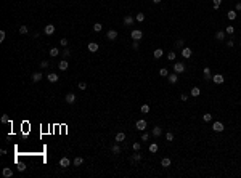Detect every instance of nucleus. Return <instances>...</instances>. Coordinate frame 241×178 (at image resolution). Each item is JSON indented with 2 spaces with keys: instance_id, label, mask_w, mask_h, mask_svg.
<instances>
[{
  "instance_id": "obj_1",
  "label": "nucleus",
  "mask_w": 241,
  "mask_h": 178,
  "mask_svg": "<svg viewBox=\"0 0 241 178\" xmlns=\"http://www.w3.org/2000/svg\"><path fill=\"white\" fill-rule=\"evenodd\" d=\"M130 37H132L134 40H138V42H140V39L143 37V32H141L140 29H134V30L130 32Z\"/></svg>"
},
{
  "instance_id": "obj_2",
  "label": "nucleus",
  "mask_w": 241,
  "mask_h": 178,
  "mask_svg": "<svg viewBox=\"0 0 241 178\" xmlns=\"http://www.w3.org/2000/svg\"><path fill=\"white\" fill-rule=\"evenodd\" d=\"M135 127H137V130H140V132H145V128H146V120H145V119H138L137 124H135Z\"/></svg>"
},
{
  "instance_id": "obj_3",
  "label": "nucleus",
  "mask_w": 241,
  "mask_h": 178,
  "mask_svg": "<svg viewBox=\"0 0 241 178\" xmlns=\"http://www.w3.org/2000/svg\"><path fill=\"white\" fill-rule=\"evenodd\" d=\"M174 72H177V74L185 72V63H175L174 64Z\"/></svg>"
},
{
  "instance_id": "obj_4",
  "label": "nucleus",
  "mask_w": 241,
  "mask_h": 178,
  "mask_svg": "<svg viewBox=\"0 0 241 178\" xmlns=\"http://www.w3.org/2000/svg\"><path fill=\"white\" fill-rule=\"evenodd\" d=\"M106 39H108V40H116V39H117V30L109 29V30L106 32Z\"/></svg>"
},
{
  "instance_id": "obj_5",
  "label": "nucleus",
  "mask_w": 241,
  "mask_h": 178,
  "mask_svg": "<svg viewBox=\"0 0 241 178\" xmlns=\"http://www.w3.org/2000/svg\"><path fill=\"white\" fill-rule=\"evenodd\" d=\"M212 80H214V84H223L225 77H223L222 74H215V76H212Z\"/></svg>"
},
{
  "instance_id": "obj_6",
  "label": "nucleus",
  "mask_w": 241,
  "mask_h": 178,
  "mask_svg": "<svg viewBox=\"0 0 241 178\" xmlns=\"http://www.w3.org/2000/svg\"><path fill=\"white\" fill-rule=\"evenodd\" d=\"M68 67H69V63H68L66 59H61L60 63H58V69H60V71H66Z\"/></svg>"
},
{
  "instance_id": "obj_7",
  "label": "nucleus",
  "mask_w": 241,
  "mask_h": 178,
  "mask_svg": "<svg viewBox=\"0 0 241 178\" xmlns=\"http://www.w3.org/2000/svg\"><path fill=\"white\" fill-rule=\"evenodd\" d=\"M69 165H71V160L68 159V157H61V160H60V167L66 169V167H69Z\"/></svg>"
},
{
  "instance_id": "obj_8",
  "label": "nucleus",
  "mask_w": 241,
  "mask_h": 178,
  "mask_svg": "<svg viewBox=\"0 0 241 178\" xmlns=\"http://www.w3.org/2000/svg\"><path fill=\"white\" fill-rule=\"evenodd\" d=\"M43 32H45L47 35H52V34L55 32V26H53V24H48V26H45V27H43Z\"/></svg>"
},
{
  "instance_id": "obj_9",
  "label": "nucleus",
  "mask_w": 241,
  "mask_h": 178,
  "mask_svg": "<svg viewBox=\"0 0 241 178\" xmlns=\"http://www.w3.org/2000/svg\"><path fill=\"white\" fill-rule=\"evenodd\" d=\"M212 130H214V132H222V130H223V124H222V122H214V124H212Z\"/></svg>"
},
{
  "instance_id": "obj_10",
  "label": "nucleus",
  "mask_w": 241,
  "mask_h": 178,
  "mask_svg": "<svg viewBox=\"0 0 241 178\" xmlns=\"http://www.w3.org/2000/svg\"><path fill=\"white\" fill-rule=\"evenodd\" d=\"M66 103H68V104H74V103H76V95H74V93H68L66 95Z\"/></svg>"
},
{
  "instance_id": "obj_11",
  "label": "nucleus",
  "mask_w": 241,
  "mask_h": 178,
  "mask_svg": "<svg viewBox=\"0 0 241 178\" xmlns=\"http://www.w3.org/2000/svg\"><path fill=\"white\" fill-rule=\"evenodd\" d=\"M47 79H48V82H53V84H55V82H58V80H60L58 74H55V72H50L48 76H47Z\"/></svg>"
},
{
  "instance_id": "obj_12",
  "label": "nucleus",
  "mask_w": 241,
  "mask_h": 178,
  "mask_svg": "<svg viewBox=\"0 0 241 178\" xmlns=\"http://www.w3.org/2000/svg\"><path fill=\"white\" fill-rule=\"evenodd\" d=\"M2 175L5 177V178H11V177H13V170L8 169V167H5V169L2 170Z\"/></svg>"
},
{
  "instance_id": "obj_13",
  "label": "nucleus",
  "mask_w": 241,
  "mask_h": 178,
  "mask_svg": "<svg viewBox=\"0 0 241 178\" xmlns=\"http://www.w3.org/2000/svg\"><path fill=\"white\" fill-rule=\"evenodd\" d=\"M134 16H130V15H127V16H125V18H124V24L125 26H132V24H134Z\"/></svg>"
},
{
  "instance_id": "obj_14",
  "label": "nucleus",
  "mask_w": 241,
  "mask_h": 178,
  "mask_svg": "<svg viewBox=\"0 0 241 178\" xmlns=\"http://www.w3.org/2000/svg\"><path fill=\"white\" fill-rule=\"evenodd\" d=\"M203 74H204V80H211V79H212L211 69H209V67H204V69H203Z\"/></svg>"
},
{
  "instance_id": "obj_15",
  "label": "nucleus",
  "mask_w": 241,
  "mask_h": 178,
  "mask_svg": "<svg viewBox=\"0 0 241 178\" xmlns=\"http://www.w3.org/2000/svg\"><path fill=\"white\" fill-rule=\"evenodd\" d=\"M151 133H153V136H156V138H158V136L162 135V128L161 127H154V128L151 130Z\"/></svg>"
},
{
  "instance_id": "obj_16",
  "label": "nucleus",
  "mask_w": 241,
  "mask_h": 178,
  "mask_svg": "<svg viewBox=\"0 0 241 178\" xmlns=\"http://www.w3.org/2000/svg\"><path fill=\"white\" fill-rule=\"evenodd\" d=\"M42 79H43L42 72H34L32 74V82H39V80H42Z\"/></svg>"
},
{
  "instance_id": "obj_17",
  "label": "nucleus",
  "mask_w": 241,
  "mask_h": 178,
  "mask_svg": "<svg viewBox=\"0 0 241 178\" xmlns=\"http://www.w3.org/2000/svg\"><path fill=\"white\" fill-rule=\"evenodd\" d=\"M87 48H89V51H92V53H95V51H98V43H95V42H90Z\"/></svg>"
},
{
  "instance_id": "obj_18",
  "label": "nucleus",
  "mask_w": 241,
  "mask_h": 178,
  "mask_svg": "<svg viewBox=\"0 0 241 178\" xmlns=\"http://www.w3.org/2000/svg\"><path fill=\"white\" fill-rule=\"evenodd\" d=\"M167 79H169V82H171V84H177V80H178L177 72H174V74H169V76H167Z\"/></svg>"
},
{
  "instance_id": "obj_19",
  "label": "nucleus",
  "mask_w": 241,
  "mask_h": 178,
  "mask_svg": "<svg viewBox=\"0 0 241 178\" xmlns=\"http://www.w3.org/2000/svg\"><path fill=\"white\" fill-rule=\"evenodd\" d=\"M215 39L219 40V42H222V40H225V30H219V32L215 34Z\"/></svg>"
},
{
  "instance_id": "obj_20",
  "label": "nucleus",
  "mask_w": 241,
  "mask_h": 178,
  "mask_svg": "<svg viewBox=\"0 0 241 178\" xmlns=\"http://www.w3.org/2000/svg\"><path fill=\"white\" fill-rule=\"evenodd\" d=\"M190 95L196 98V96H199V95H201V90H199L198 87H193V88H191V91H190Z\"/></svg>"
},
{
  "instance_id": "obj_21",
  "label": "nucleus",
  "mask_w": 241,
  "mask_h": 178,
  "mask_svg": "<svg viewBox=\"0 0 241 178\" xmlns=\"http://www.w3.org/2000/svg\"><path fill=\"white\" fill-rule=\"evenodd\" d=\"M114 140H116V143H122V141H124V140H125V133L119 132V133H117V135H116V138H114Z\"/></svg>"
},
{
  "instance_id": "obj_22",
  "label": "nucleus",
  "mask_w": 241,
  "mask_h": 178,
  "mask_svg": "<svg viewBox=\"0 0 241 178\" xmlns=\"http://www.w3.org/2000/svg\"><path fill=\"white\" fill-rule=\"evenodd\" d=\"M191 55H193V51L190 50V48H183V50H182V56H183V58H190Z\"/></svg>"
},
{
  "instance_id": "obj_23",
  "label": "nucleus",
  "mask_w": 241,
  "mask_h": 178,
  "mask_svg": "<svg viewBox=\"0 0 241 178\" xmlns=\"http://www.w3.org/2000/svg\"><path fill=\"white\" fill-rule=\"evenodd\" d=\"M148 149H150V152H153V154H154V152H158L159 146L156 145V143H151V145H150V148H148Z\"/></svg>"
},
{
  "instance_id": "obj_24",
  "label": "nucleus",
  "mask_w": 241,
  "mask_h": 178,
  "mask_svg": "<svg viewBox=\"0 0 241 178\" xmlns=\"http://www.w3.org/2000/svg\"><path fill=\"white\" fill-rule=\"evenodd\" d=\"M161 165L162 167H171V159H169V157H164V159L161 160Z\"/></svg>"
},
{
  "instance_id": "obj_25",
  "label": "nucleus",
  "mask_w": 241,
  "mask_h": 178,
  "mask_svg": "<svg viewBox=\"0 0 241 178\" xmlns=\"http://www.w3.org/2000/svg\"><path fill=\"white\" fill-rule=\"evenodd\" d=\"M228 19H230V21H235V19H236V10L228 11Z\"/></svg>"
},
{
  "instance_id": "obj_26",
  "label": "nucleus",
  "mask_w": 241,
  "mask_h": 178,
  "mask_svg": "<svg viewBox=\"0 0 241 178\" xmlns=\"http://www.w3.org/2000/svg\"><path fill=\"white\" fill-rule=\"evenodd\" d=\"M162 53H164V50H162V48H156L153 55H154V58H161V56H162Z\"/></svg>"
},
{
  "instance_id": "obj_27",
  "label": "nucleus",
  "mask_w": 241,
  "mask_h": 178,
  "mask_svg": "<svg viewBox=\"0 0 241 178\" xmlns=\"http://www.w3.org/2000/svg\"><path fill=\"white\" fill-rule=\"evenodd\" d=\"M58 55H60V50L56 48V47H53V48L50 50V56H53V58H55V56H58Z\"/></svg>"
},
{
  "instance_id": "obj_28",
  "label": "nucleus",
  "mask_w": 241,
  "mask_h": 178,
  "mask_svg": "<svg viewBox=\"0 0 241 178\" xmlns=\"http://www.w3.org/2000/svg\"><path fill=\"white\" fill-rule=\"evenodd\" d=\"M140 159H141V154H138V151H137V152L134 154V156L130 157V160H132V162H137V160H140Z\"/></svg>"
},
{
  "instance_id": "obj_29",
  "label": "nucleus",
  "mask_w": 241,
  "mask_h": 178,
  "mask_svg": "<svg viewBox=\"0 0 241 178\" xmlns=\"http://www.w3.org/2000/svg\"><path fill=\"white\" fill-rule=\"evenodd\" d=\"M111 151H113L114 154H119L121 152V146L119 145H113V146H111Z\"/></svg>"
},
{
  "instance_id": "obj_30",
  "label": "nucleus",
  "mask_w": 241,
  "mask_h": 178,
  "mask_svg": "<svg viewBox=\"0 0 241 178\" xmlns=\"http://www.w3.org/2000/svg\"><path fill=\"white\" fill-rule=\"evenodd\" d=\"M82 162H84V159H82V157H74V165H76V167L82 165Z\"/></svg>"
},
{
  "instance_id": "obj_31",
  "label": "nucleus",
  "mask_w": 241,
  "mask_h": 178,
  "mask_svg": "<svg viewBox=\"0 0 241 178\" xmlns=\"http://www.w3.org/2000/svg\"><path fill=\"white\" fill-rule=\"evenodd\" d=\"M135 19H137L138 23L145 21V13H137V16H135Z\"/></svg>"
},
{
  "instance_id": "obj_32",
  "label": "nucleus",
  "mask_w": 241,
  "mask_h": 178,
  "mask_svg": "<svg viewBox=\"0 0 241 178\" xmlns=\"http://www.w3.org/2000/svg\"><path fill=\"white\" fill-rule=\"evenodd\" d=\"M159 76H162V77H167V76H169V71L166 69V67H162V69H159Z\"/></svg>"
},
{
  "instance_id": "obj_33",
  "label": "nucleus",
  "mask_w": 241,
  "mask_h": 178,
  "mask_svg": "<svg viewBox=\"0 0 241 178\" xmlns=\"http://www.w3.org/2000/svg\"><path fill=\"white\" fill-rule=\"evenodd\" d=\"M203 120H204V122H211L212 120V116L209 114V112H206V114L203 116Z\"/></svg>"
},
{
  "instance_id": "obj_34",
  "label": "nucleus",
  "mask_w": 241,
  "mask_h": 178,
  "mask_svg": "<svg viewBox=\"0 0 241 178\" xmlns=\"http://www.w3.org/2000/svg\"><path fill=\"white\" fill-rule=\"evenodd\" d=\"M233 32H235V27H233V26H227V29H225V34H228V35H232Z\"/></svg>"
},
{
  "instance_id": "obj_35",
  "label": "nucleus",
  "mask_w": 241,
  "mask_h": 178,
  "mask_svg": "<svg viewBox=\"0 0 241 178\" xmlns=\"http://www.w3.org/2000/svg\"><path fill=\"white\" fill-rule=\"evenodd\" d=\"M101 29H103V26H101L100 23H95V24H93V30H95V32H100Z\"/></svg>"
},
{
  "instance_id": "obj_36",
  "label": "nucleus",
  "mask_w": 241,
  "mask_h": 178,
  "mask_svg": "<svg viewBox=\"0 0 241 178\" xmlns=\"http://www.w3.org/2000/svg\"><path fill=\"white\" fill-rule=\"evenodd\" d=\"M166 140H167V141H174V133L167 132V133H166Z\"/></svg>"
},
{
  "instance_id": "obj_37",
  "label": "nucleus",
  "mask_w": 241,
  "mask_h": 178,
  "mask_svg": "<svg viewBox=\"0 0 241 178\" xmlns=\"http://www.w3.org/2000/svg\"><path fill=\"white\" fill-rule=\"evenodd\" d=\"M175 56H177V55H175V51H169L167 59H169V61H174V59H175Z\"/></svg>"
},
{
  "instance_id": "obj_38",
  "label": "nucleus",
  "mask_w": 241,
  "mask_h": 178,
  "mask_svg": "<svg viewBox=\"0 0 241 178\" xmlns=\"http://www.w3.org/2000/svg\"><path fill=\"white\" fill-rule=\"evenodd\" d=\"M183 43H185V42H183V39H178L177 42H175V47H177V48H183Z\"/></svg>"
},
{
  "instance_id": "obj_39",
  "label": "nucleus",
  "mask_w": 241,
  "mask_h": 178,
  "mask_svg": "<svg viewBox=\"0 0 241 178\" xmlns=\"http://www.w3.org/2000/svg\"><path fill=\"white\" fill-rule=\"evenodd\" d=\"M141 112H143V114H148V112H150V106L143 104V106H141Z\"/></svg>"
},
{
  "instance_id": "obj_40",
  "label": "nucleus",
  "mask_w": 241,
  "mask_h": 178,
  "mask_svg": "<svg viewBox=\"0 0 241 178\" xmlns=\"http://www.w3.org/2000/svg\"><path fill=\"white\" fill-rule=\"evenodd\" d=\"M132 148H134V151H140V148H141V145L138 141H135L134 145H132Z\"/></svg>"
},
{
  "instance_id": "obj_41",
  "label": "nucleus",
  "mask_w": 241,
  "mask_h": 178,
  "mask_svg": "<svg viewBox=\"0 0 241 178\" xmlns=\"http://www.w3.org/2000/svg\"><path fill=\"white\" fill-rule=\"evenodd\" d=\"M28 32H29L28 26H21V27H19V34H28Z\"/></svg>"
},
{
  "instance_id": "obj_42",
  "label": "nucleus",
  "mask_w": 241,
  "mask_h": 178,
  "mask_svg": "<svg viewBox=\"0 0 241 178\" xmlns=\"http://www.w3.org/2000/svg\"><path fill=\"white\" fill-rule=\"evenodd\" d=\"M63 56H64V58H69V56H71V50H69V48H64V50H63Z\"/></svg>"
},
{
  "instance_id": "obj_43",
  "label": "nucleus",
  "mask_w": 241,
  "mask_h": 178,
  "mask_svg": "<svg viewBox=\"0 0 241 178\" xmlns=\"http://www.w3.org/2000/svg\"><path fill=\"white\" fill-rule=\"evenodd\" d=\"M212 2H214V8L219 10V6H220V3H222V0H212Z\"/></svg>"
},
{
  "instance_id": "obj_44",
  "label": "nucleus",
  "mask_w": 241,
  "mask_h": 178,
  "mask_svg": "<svg viewBox=\"0 0 241 178\" xmlns=\"http://www.w3.org/2000/svg\"><path fill=\"white\" fill-rule=\"evenodd\" d=\"M2 122H3V124H8V122H10V119H8V116H6V114L2 116Z\"/></svg>"
},
{
  "instance_id": "obj_45",
  "label": "nucleus",
  "mask_w": 241,
  "mask_h": 178,
  "mask_svg": "<svg viewBox=\"0 0 241 178\" xmlns=\"http://www.w3.org/2000/svg\"><path fill=\"white\" fill-rule=\"evenodd\" d=\"M50 64H48V61H42V63H40V67H42V69H45V67H48Z\"/></svg>"
},
{
  "instance_id": "obj_46",
  "label": "nucleus",
  "mask_w": 241,
  "mask_h": 178,
  "mask_svg": "<svg viewBox=\"0 0 241 178\" xmlns=\"http://www.w3.org/2000/svg\"><path fill=\"white\" fill-rule=\"evenodd\" d=\"M5 30H0V42H3V40H5Z\"/></svg>"
},
{
  "instance_id": "obj_47",
  "label": "nucleus",
  "mask_w": 241,
  "mask_h": 178,
  "mask_svg": "<svg viewBox=\"0 0 241 178\" xmlns=\"http://www.w3.org/2000/svg\"><path fill=\"white\" fill-rule=\"evenodd\" d=\"M61 42V47H68V39H60Z\"/></svg>"
},
{
  "instance_id": "obj_48",
  "label": "nucleus",
  "mask_w": 241,
  "mask_h": 178,
  "mask_svg": "<svg viewBox=\"0 0 241 178\" xmlns=\"http://www.w3.org/2000/svg\"><path fill=\"white\" fill-rule=\"evenodd\" d=\"M79 88H80V90H85V88H87V84H85V82H80V84H79Z\"/></svg>"
},
{
  "instance_id": "obj_49",
  "label": "nucleus",
  "mask_w": 241,
  "mask_h": 178,
  "mask_svg": "<svg viewBox=\"0 0 241 178\" xmlns=\"http://www.w3.org/2000/svg\"><path fill=\"white\" fill-rule=\"evenodd\" d=\"M132 48H134V50H138V40H134V43H132Z\"/></svg>"
},
{
  "instance_id": "obj_50",
  "label": "nucleus",
  "mask_w": 241,
  "mask_h": 178,
  "mask_svg": "<svg viewBox=\"0 0 241 178\" xmlns=\"http://www.w3.org/2000/svg\"><path fill=\"white\" fill-rule=\"evenodd\" d=\"M148 138H150V135H148V133H143V135H141V141H146Z\"/></svg>"
},
{
  "instance_id": "obj_51",
  "label": "nucleus",
  "mask_w": 241,
  "mask_h": 178,
  "mask_svg": "<svg viewBox=\"0 0 241 178\" xmlns=\"http://www.w3.org/2000/svg\"><path fill=\"white\" fill-rule=\"evenodd\" d=\"M235 10H236V11H240V10H241V2H238V3L235 5Z\"/></svg>"
},
{
  "instance_id": "obj_52",
  "label": "nucleus",
  "mask_w": 241,
  "mask_h": 178,
  "mask_svg": "<svg viewBox=\"0 0 241 178\" xmlns=\"http://www.w3.org/2000/svg\"><path fill=\"white\" fill-rule=\"evenodd\" d=\"M180 98H182V101H186V100H188V95H182Z\"/></svg>"
},
{
  "instance_id": "obj_53",
  "label": "nucleus",
  "mask_w": 241,
  "mask_h": 178,
  "mask_svg": "<svg viewBox=\"0 0 241 178\" xmlns=\"http://www.w3.org/2000/svg\"><path fill=\"white\" fill-rule=\"evenodd\" d=\"M153 2H154V3H159V2H161V0H153Z\"/></svg>"
}]
</instances>
